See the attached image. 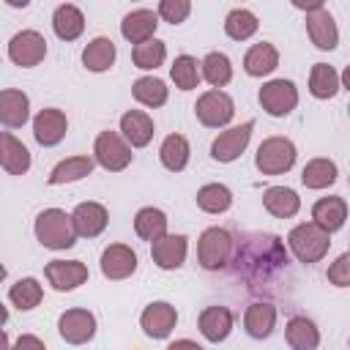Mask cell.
<instances>
[{"instance_id": "cell-1", "label": "cell", "mask_w": 350, "mask_h": 350, "mask_svg": "<svg viewBox=\"0 0 350 350\" xmlns=\"http://www.w3.org/2000/svg\"><path fill=\"white\" fill-rule=\"evenodd\" d=\"M232 262L238 276L249 279L252 287H260V282H268L287 265V252L282 249L276 235H246L243 241H238Z\"/></svg>"}, {"instance_id": "cell-2", "label": "cell", "mask_w": 350, "mask_h": 350, "mask_svg": "<svg viewBox=\"0 0 350 350\" xmlns=\"http://www.w3.org/2000/svg\"><path fill=\"white\" fill-rule=\"evenodd\" d=\"M33 232H36V241L52 252L71 249L79 238L74 230L71 213H66L63 208H44L33 221Z\"/></svg>"}, {"instance_id": "cell-3", "label": "cell", "mask_w": 350, "mask_h": 350, "mask_svg": "<svg viewBox=\"0 0 350 350\" xmlns=\"http://www.w3.org/2000/svg\"><path fill=\"white\" fill-rule=\"evenodd\" d=\"M287 246H290V252H293V257L298 262L314 265V262H320L328 254L331 235L320 224H314V221H301V224H295L287 232Z\"/></svg>"}, {"instance_id": "cell-4", "label": "cell", "mask_w": 350, "mask_h": 350, "mask_svg": "<svg viewBox=\"0 0 350 350\" xmlns=\"http://www.w3.org/2000/svg\"><path fill=\"white\" fill-rule=\"evenodd\" d=\"M298 159V150H295V142L290 137H268L257 145V153H254V167L262 172V175H284L293 170Z\"/></svg>"}, {"instance_id": "cell-5", "label": "cell", "mask_w": 350, "mask_h": 350, "mask_svg": "<svg viewBox=\"0 0 350 350\" xmlns=\"http://www.w3.org/2000/svg\"><path fill=\"white\" fill-rule=\"evenodd\" d=\"M232 252H235V241L224 227L202 230V235L197 241V262H200V268L221 271L232 260Z\"/></svg>"}, {"instance_id": "cell-6", "label": "cell", "mask_w": 350, "mask_h": 350, "mask_svg": "<svg viewBox=\"0 0 350 350\" xmlns=\"http://www.w3.org/2000/svg\"><path fill=\"white\" fill-rule=\"evenodd\" d=\"M93 159L101 170L107 172H120L131 164L134 153H131V145L123 139L120 131H98L96 142H93Z\"/></svg>"}, {"instance_id": "cell-7", "label": "cell", "mask_w": 350, "mask_h": 350, "mask_svg": "<svg viewBox=\"0 0 350 350\" xmlns=\"http://www.w3.org/2000/svg\"><path fill=\"white\" fill-rule=\"evenodd\" d=\"M194 115H197V120H200L202 126H208V129H224V126L232 120V115H235V101H232L230 93L211 88V90H205V93L197 98Z\"/></svg>"}, {"instance_id": "cell-8", "label": "cell", "mask_w": 350, "mask_h": 350, "mask_svg": "<svg viewBox=\"0 0 350 350\" xmlns=\"http://www.w3.org/2000/svg\"><path fill=\"white\" fill-rule=\"evenodd\" d=\"M257 98L271 118H284L298 107V88L293 79H268L260 88Z\"/></svg>"}, {"instance_id": "cell-9", "label": "cell", "mask_w": 350, "mask_h": 350, "mask_svg": "<svg viewBox=\"0 0 350 350\" xmlns=\"http://www.w3.org/2000/svg\"><path fill=\"white\" fill-rule=\"evenodd\" d=\"M252 131H254V120H246L241 126H230V129L219 131V137L211 142V159L221 161V164H230V161L241 159V153L249 148Z\"/></svg>"}, {"instance_id": "cell-10", "label": "cell", "mask_w": 350, "mask_h": 350, "mask_svg": "<svg viewBox=\"0 0 350 350\" xmlns=\"http://www.w3.org/2000/svg\"><path fill=\"white\" fill-rule=\"evenodd\" d=\"M96 328H98L96 325V314L90 309H82V306L66 309L57 317V334L68 345H88L96 336Z\"/></svg>"}, {"instance_id": "cell-11", "label": "cell", "mask_w": 350, "mask_h": 350, "mask_svg": "<svg viewBox=\"0 0 350 350\" xmlns=\"http://www.w3.org/2000/svg\"><path fill=\"white\" fill-rule=\"evenodd\" d=\"M46 57V38L38 30H19L11 36L8 41V60L22 66V68H33Z\"/></svg>"}, {"instance_id": "cell-12", "label": "cell", "mask_w": 350, "mask_h": 350, "mask_svg": "<svg viewBox=\"0 0 350 350\" xmlns=\"http://www.w3.org/2000/svg\"><path fill=\"white\" fill-rule=\"evenodd\" d=\"M178 325V309L167 301H150L139 314V328L150 339H167Z\"/></svg>"}, {"instance_id": "cell-13", "label": "cell", "mask_w": 350, "mask_h": 350, "mask_svg": "<svg viewBox=\"0 0 350 350\" xmlns=\"http://www.w3.org/2000/svg\"><path fill=\"white\" fill-rule=\"evenodd\" d=\"M66 131H68V118H66V112L57 109V107H44V109H38V115L33 118V137H36V142H38L41 148H55V145H60L63 137H66Z\"/></svg>"}, {"instance_id": "cell-14", "label": "cell", "mask_w": 350, "mask_h": 350, "mask_svg": "<svg viewBox=\"0 0 350 350\" xmlns=\"http://www.w3.org/2000/svg\"><path fill=\"white\" fill-rule=\"evenodd\" d=\"M137 252L131 249V246H126V243H109L104 252H101V273H104V279H109V282H123V279H129V276H134V271H137Z\"/></svg>"}, {"instance_id": "cell-15", "label": "cell", "mask_w": 350, "mask_h": 350, "mask_svg": "<svg viewBox=\"0 0 350 350\" xmlns=\"http://www.w3.org/2000/svg\"><path fill=\"white\" fill-rule=\"evenodd\" d=\"M44 276H46V282L52 284V290H57V293H71V290H77L79 284H85L90 273H88V265L79 262V260H52V262H46Z\"/></svg>"}, {"instance_id": "cell-16", "label": "cell", "mask_w": 350, "mask_h": 350, "mask_svg": "<svg viewBox=\"0 0 350 350\" xmlns=\"http://www.w3.org/2000/svg\"><path fill=\"white\" fill-rule=\"evenodd\" d=\"M186 254H189V238L186 235H175V232H167L161 235L159 241L150 243V257L153 262L161 268V271H175L186 262Z\"/></svg>"}, {"instance_id": "cell-17", "label": "cell", "mask_w": 350, "mask_h": 350, "mask_svg": "<svg viewBox=\"0 0 350 350\" xmlns=\"http://www.w3.org/2000/svg\"><path fill=\"white\" fill-rule=\"evenodd\" d=\"M156 27H159V14L150 8H134L123 16L120 22V36L129 44H145L150 38H156Z\"/></svg>"}, {"instance_id": "cell-18", "label": "cell", "mask_w": 350, "mask_h": 350, "mask_svg": "<svg viewBox=\"0 0 350 350\" xmlns=\"http://www.w3.org/2000/svg\"><path fill=\"white\" fill-rule=\"evenodd\" d=\"M71 219H74V230L79 238H96L107 230V221H109V213L101 202H79L74 211H71Z\"/></svg>"}, {"instance_id": "cell-19", "label": "cell", "mask_w": 350, "mask_h": 350, "mask_svg": "<svg viewBox=\"0 0 350 350\" xmlns=\"http://www.w3.org/2000/svg\"><path fill=\"white\" fill-rule=\"evenodd\" d=\"M232 323H235L232 312H230L227 306H219V304L205 306V309L200 312V320H197L200 334H202L208 342H213V345L224 342V339L232 334Z\"/></svg>"}, {"instance_id": "cell-20", "label": "cell", "mask_w": 350, "mask_h": 350, "mask_svg": "<svg viewBox=\"0 0 350 350\" xmlns=\"http://www.w3.org/2000/svg\"><path fill=\"white\" fill-rule=\"evenodd\" d=\"M306 33H309L312 44L317 49H323V52H331L339 44V27H336V22H334V16H331L328 8H320L314 14H306Z\"/></svg>"}, {"instance_id": "cell-21", "label": "cell", "mask_w": 350, "mask_h": 350, "mask_svg": "<svg viewBox=\"0 0 350 350\" xmlns=\"http://www.w3.org/2000/svg\"><path fill=\"white\" fill-rule=\"evenodd\" d=\"M30 120V98L25 90L5 88L0 93V123L5 129H22Z\"/></svg>"}, {"instance_id": "cell-22", "label": "cell", "mask_w": 350, "mask_h": 350, "mask_svg": "<svg viewBox=\"0 0 350 350\" xmlns=\"http://www.w3.org/2000/svg\"><path fill=\"white\" fill-rule=\"evenodd\" d=\"M153 118L142 109H129L120 115V134L131 148H145L153 139Z\"/></svg>"}, {"instance_id": "cell-23", "label": "cell", "mask_w": 350, "mask_h": 350, "mask_svg": "<svg viewBox=\"0 0 350 350\" xmlns=\"http://www.w3.org/2000/svg\"><path fill=\"white\" fill-rule=\"evenodd\" d=\"M312 221L320 224L328 235L336 232V230H342L345 221H347V202H345L342 197H336V194L320 197V200L312 205Z\"/></svg>"}, {"instance_id": "cell-24", "label": "cell", "mask_w": 350, "mask_h": 350, "mask_svg": "<svg viewBox=\"0 0 350 350\" xmlns=\"http://www.w3.org/2000/svg\"><path fill=\"white\" fill-rule=\"evenodd\" d=\"M243 328L252 339H268L276 328V306L268 301H254L243 312Z\"/></svg>"}, {"instance_id": "cell-25", "label": "cell", "mask_w": 350, "mask_h": 350, "mask_svg": "<svg viewBox=\"0 0 350 350\" xmlns=\"http://www.w3.org/2000/svg\"><path fill=\"white\" fill-rule=\"evenodd\" d=\"M0 164H3V170L8 175H25L30 170V164H33L30 150L11 131H3L0 134Z\"/></svg>"}, {"instance_id": "cell-26", "label": "cell", "mask_w": 350, "mask_h": 350, "mask_svg": "<svg viewBox=\"0 0 350 350\" xmlns=\"http://www.w3.org/2000/svg\"><path fill=\"white\" fill-rule=\"evenodd\" d=\"M115 57H118V49H115V41L107 38V36H96L85 44L82 49V66L93 74H101V71H109L115 66Z\"/></svg>"}, {"instance_id": "cell-27", "label": "cell", "mask_w": 350, "mask_h": 350, "mask_svg": "<svg viewBox=\"0 0 350 350\" xmlns=\"http://www.w3.org/2000/svg\"><path fill=\"white\" fill-rule=\"evenodd\" d=\"M96 167V159L93 156H68L63 161H57L49 175H46V183L49 186H63V183H77L82 178H88Z\"/></svg>"}, {"instance_id": "cell-28", "label": "cell", "mask_w": 350, "mask_h": 350, "mask_svg": "<svg viewBox=\"0 0 350 350\" xmlns=\"http://www.w3.org/2000/svg\"><path fill=\"white\" fill-rule=\"evenodd\" d=\"M52 30L60 41H77L85 33V14L74 3H60L52 11Z\"/></svg>"}, {"instance_id": "cell-29", "label": "cell", "mask_w": 350, "mask_h": 350, "mask_svg": "<svg viewBox=\"0 0 350 350\" xmlns=\"http://www.w3.org/2000/svg\"><path fill=\"white\" fill-rule=\"evenodd\" d=\"M279 66V49L271 41H257L243 55V71L249 77H268Z\"/></svg>"}, {"instance_id": "cell-30", "label": "cell", "mask_w": 350, "mask_h": 350, "mask_svg": "<svg viewBox=\"0 0 350 350\" xmlns=\"http://www.w3.org/2000/svg\"><path fill=\"white\" fill-rule=\"evenodd\" d=\"M262 208L276 219H293L301 211V197L290 186H268L262 191Z\"/></svg>"}, {"instance_id": "cell-31", "label": "cell", "mask_w": 350, "mask_h": 350, "mask_svg": "<svg viewBox=\"0 0 350 350\" xmlns=\"http://www.w3.org/2000/svg\"><path fill=\"white\" fill-rule=\"evenodd\" d=\"M336 178H339V167H336V161H331L325 156H317V159L306 161L304 170H301V183L306 189H314V191L334 186Z\"/></svg>"}, {"instance_id": "cell-32", "label": "cell", "mask_w": 350, "mask_h": 350, "mask_svg": "<svg viewBox=\"0 0 350 350\" xmlns=\"http://www.w3.org/2000/svg\"><path fill=\"white\" fill-rule=\"evenodd\" d=\"M284 339L293 350H317L320 345V328L309 317H290L284 325Z\"/></svg>"}, {"instance_id": "cell-33", "label": "cell", "mask_w": 350, "mask_h": 350, "mask_svg": "<svg viewBox=\"0 0 350 350\" xmlns=\"http://www.w3.org/2000/svg\"><path fill=\"white\" fill-rule=\"evenodd\" d=\"M159 159L170 172H183L189 159H191V148L189 139L183 134H167L159 145Z\"/></svg>"}, {"instance_id": "cell-34", "label": "cell", "mask_w": 350, "mask_h": 350, "mask_svg": "<svg viewBox=\"0 0 350 350\" xmlns=\"http://www.w3.org/2000/svg\"><path fill=\"white\" fill-rule=\"evenodd\" d=\"M131 96H134V101H139L142 107L159 109V107L167 104L170 88H167V82L159 79V77H139V79H134V85H131Z\"/></svg>"}, {"instance_id": "cell-35", "label": "cell", "mask_w": 350, "mask_h": 350, "mask_svg": "<svg viewBox=\"0 0 350 350\" xmlns=\"http://www.w3.org/2000/svg\"><path fill=\"white\" fill-rule=\"evenodd\" d=\"M134 232H137V238H142L148 243L159 241L161 235H167V213L153 205L139 208L134 216Z\"/></svg>"}, {"instance_id": "cell-36", "label": "cell", "mask_w": 350, "mask_h": 350, "mask_svg": "<svg viewBox=\"0 0 350 350\" xmlns=\"http://www.w3.org/2000/svg\"><path fill=\"white\" fill-rule=\"evenodd\" d=\"M339 88H342V79L334 71V66H328V63H314L312 66V71H309V93L314 98H320V101L334 98L339 93Z\"/></svg>"}, {"instance_id": "cell-37", "label": "cell", "mask_w": 350, "mask_h": 350, "mask_svg": "<svg viewBox=\"0 0 350 350\" xmlns=\"http://www.w3.org/2000/svg\"><path fill=\"white\" fill-rule=\"evenodd\" d=\"M200 71H202V79L216 90L230 85V79H232V63L224 52H208L200 60Z\"/></svg>"}, {"instance_id": "cell-38", "label": "cell", "mask_w": 350, "mask_h": 350, "mask_svg": "<svg viewBox=\"0 0 350 350\" xmlns=\"http://www.w3.org/2000/svg\"><path fill=\"white\" fill-rule=\"evenodd\" d=\"M197 208L200 211H205V213H224V211H230V205H232V191H230V186H224V183H205V186H200L197 189Z\"/></svg>"}, {"instance_id": "cell-39", "label": "cell", "mask_w": 350, "mask_h": 350, "mask_svg": "<svg viewBox=\"0 0 350 350\" xmlns=\"http://www.w3.org/2000/svg\"><path fill=\"white\" fill-rule=\"evenodd\" d=\"M41 298H44V287H41V282H38L36 276L16 279V282L8 287V301H11L16 309H22V312L36 309V306L41 304Z\"/></svg>"}, {"instance_id": "cell-40", "label": "cell", "mask_w": 350, "mask_h": 350, "mask_svg": "<svg viewBox=\"0 0 350 350\" xmlns=\"http://www.w3.org/2000/svg\"><path fill=\"white\" fill-rule=\"evenodd\" d=\"M257 27H260V22L249 8H232L224 16V33L232 41H249L257 33Z\"/></svg>"}, {"instance_id": "cell-41", "label": "cell", "mask_w": 350, "mask_h": 350, "mask_svg": "<svg viewBox=\"0 0 350 350\" xmlns=\"http://www.w3.org/2000/svg\"><path fill=\"white\" fill-rule=\"evenodd\" d=\"M170 77H172V82H175L178 90H194L200 85V79H202V71H200L197 57L178 55L172 60V66H170Z\"/></svg>"}, {"instance_id": "cell-42", "label": "cell", "mask_w": 350, "mask_h": 350, "mask_svg": "<svg viewBox=\"0 0 350 350\" xmlns=\"http://www.w3.org/2000/svg\"><path fill=\"white\" fill-rule=\"evenodd\" d=\"M131 60H134V66L142 68V71H156V68L167 60V44L159 41V38H150V41H145V44H137V46L131 49Z\"/></svg>"}, {"instance_id": "cell-43", "label": "cell", "mask_w": 350, "mask_h": 350, "mask_svg": "<svg viewBox=\"0 0 350 350\" xmlns=\"http://www.w3.org/2000/svg\"><path fill=\"white\" fill-rule=\"evenodd\" d=\"M156 14H159V19L170 22V25H180V22L189 19L191 3L189 0H161L159 8H156Z\"/></svg>"}, {"instance_id": "cell-44", "label": "cell", "mask_w": 350, "mask_h": 350, "mask_svg": "<svg viewBox=\"0 0 350 350\" xmlns=\"http://www.w3.org/2000/svg\"><path fill=\"white\" fill-rule=\"evenodd\" d=\"M325 276H328V282H331L334 287H350V252L339 254V257L328 265Z\"/></svg>"}, {"instance_id": "cell-45", "label": "cell", "mask_w": 350, "mask_h": 350, "mask_svg": "<svg viewBox=\"0 0 350 350\" xmlns=\"http://www.w3.org/2000/svg\"><path fill=\"white\" fill-rule=\"evenodd\" d=\"M8 350H46V345L36 334H19L16 342H11Z\"/></svg>"}, {"instance_id": "cell-46", "label": "cell", "mask_w": 350, "mask_h": 350, "mask_svg": "<svg viewBox=\"0 0 350 350\" xmlns=\"http://www.w3.org/2000/svg\"><path fill=\"white\" fill-rule=\"evenodd\" d=\"M167 350H205L202 345H197L194 339H175L167 345Z\"/></svg>"}, {"instance_id": "cell-47", "label": "cell", "mask_w": 350, "mask_h": 350, "mask_svg": "<svg viewBox=\"0 0 350 350\" xmlns=\"http://www.w3.org/2000/svg\"><path fill=\"white\" fill-rule=\"evenodd\" d=\"M339 79H342V88H345V90H350V66L342 71V77H339Z\"/></svg>"}, {"instance_id": "cell-48", "label": "cell", "mask_w": 350, "mask_h": 350, "mask_svg": "<svg viewBox=\"0 0 350 350\" xmlns=\"http://www.w3.org/2000/svg\"><path fill=\"white\" fill-rule=\"evenodd\" d=\"M347 115H350V107H347Z\"/></svg>"}, {"instance_id": "cell-49", "label": "cell", "mask_w": 350, "mask_h": 350, "mask_svg": "<svg viewBox=\"0 0 350 350\" xmlns=\"http://www.w3.org/2000/svg\"><path fill=\"white\" fill-rule=\"evenodd\" d=\"M347 183H350V178H347Z\"/></svg>"}, {"instance_id": "cell-50", "label": "cell", "mask_w": 350, "mask_h": 350, "mask_svg": "<svg viewBox=\"0 0 350 350\" xmlns=\"http://www.w3.org/2000/svg\"><path fill=\"white\" fill-rule=\"evenodd\" d=\"M347 252H350V249H347Z\"/></svg>"}]
</instances>
